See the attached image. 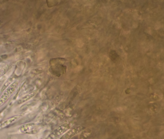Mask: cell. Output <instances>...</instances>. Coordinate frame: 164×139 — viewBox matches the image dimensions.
<instances>
[{
	"instance_id": "6da1fadb",
	"label": "cell",
	"mask_w": 164,
	"mask_h": 139,
	"mask_svg": "<svg viewBox=\"0 0 164 139\" xmlns=\"http://www.w3.org/2000/svg\"><path fill=\"white\" fill-rule=\"evenodd\" d=\"M19 82L15 81L9 84L4 91L0 97V107L2 106L8 99L16 90L18 85Z\"/></svg>"
},
{
	"instance_id": "7a4b0ae2",
	"label": "cell",
	"mask_w": 164,
	"mask_h": 139,
	"mask_svg": "<svg viewBox=\"0 0 164 139\" xmlns=\"http://www.w3.org/2000/svg\"><path fill=\"white\" fill-rule=\"evenodd\" d=\"M71 127L70 123L63 124L52 131L47 139H56L67 132L70 129Z\"/></svg>"
},
{
	"instance_id": "3957f363",
	"label": "cell",
	"mask_w": 164,
	"mask_h": 139,
	"mask_svg": "<svg viewBox=\"0 0 164 139\" xmlns=\"http://www.w3.org/2000/svg\"><path fill=\"white\" fill-rule=\"evenodd\" d=\"M24 113L19 114L11 117L0 123V130L3 129L9 125L14 124L20 119L24 116Z\"/></svg>"
},
{
	"instance_id": "277c9868",
	"label": "cell",
	"mask_w": 164,
	"mask_h": 139,
	"mask_svg": "<svg viewBox=\"0 0 164 139\" xmlns=\"http://www.w3.org/2000/svg\"><path fill=\"white\" fill-rule=\"evenodd\" d=\"M83 129L82 126H76L69 130L65 132L62 137L59 139H71L76 135L80 133Z\"/></svg>"
},
{
	"instance_id": "5b68a950",
	"label": "cell",
	"mask_w": 164,
	"mask_h": 139,
	"mask_svg": "<svg viewBox=\"0 0 164 139\" xmlns=\"http://www.w3.org/2000/svg\"><path fill=\"white\" fill-rule=\"evenodd\" d=\"M35 124L34 123H29L24 124L19 129L20 132L25 134H32L36 131Z\"/></svg>"
},
{
	"instance_id": "8992f818",
	"label": "cell",
	"mask_w": 164,
	"mask_h": 139,
	"mask_svg": "<svg viewBox=\"0 0 164 139\" xmlns=\"http://www.w3.org/2000/svg\"><path fill=\"white\" fill-rule=\"evenodd\" d=\"M36 94V92L35 91L31 92L30 93L26 95L20 99L18 101V103L21 104L28 101L32 98L34 97Z\"/></svg>"
},
{
	"instance_id": "52a82bcc",
	"label": "cell",
	"mask_w": 164,
	"mask_h": 139,
	"mask_svg": "<svg viewBox=\"0 0 164 139\" xmlns=\"http://www.w3.org/2000/svg\"><path fill=\"white\" fill-rule=\"evenodd\" d=\"M47 3L48 7L50 8L57 5L59 2L57 1H47Z\"/></svg>"
},
{
	"instance_id": "ba28073f",
	"label": "cell",
	"mask_w": 164,
	"mask_h": 139,
	"mask_svg": "<svg viewBox=\"0 0 164 139\" xmlns=\"http://www.w3.org/2000/svg\"><path fill=\"white\" fill-rule=\"evenodd\" d=\"M110 55L111 60L113 61L115 60L116 58L118 57V55L115 51H111L110 53Z\"/></svg>"
},
{
	"instance_id": "9c48e42d",
	"label": "cell",
	"mask_w": 164,
	"mask_h": 139,
	"mask_svg": "<svg viewBox=\"0 0 164 139\" xmlns=\"http://www.w3.org/2000/svg\"><path fill=\"white\" fill-rule=\"evenodd\" d=\"M8 85H9L8 83H5L3 85L1 89H0V97L1 96L4 91L7 87L8 86Z\"/></svg>"
},
{
	"instance_id": "30bf717a",
	"label": "cell",
	"mask_w": 164,
	"mask_h": 139,
	"mask_svg": "<svg viewBox=\"0 0 164 139\" xmlns=\"http://www.w3.org/2000/svg\"><path fill=\"white\" fill-rule=\"evenodd\" d=\"M7 111V109H5L0 112V121L4 117Z\"/></svg>"
},
{
	"instance_id": "8fae6325",
	"label": "cell",
	"mask_w": 164,
	"mask_h": 139,
	"mask_svg": "<svg viewBox=\"0 0 164 139\" xmlns=\"http://www.w3.org/2000/svg\"><path fill=\"white\" fill-rule=\"evenodd\" d=\"M0 24H1V22H0Z\"/></svg>"
}]
</instances>
